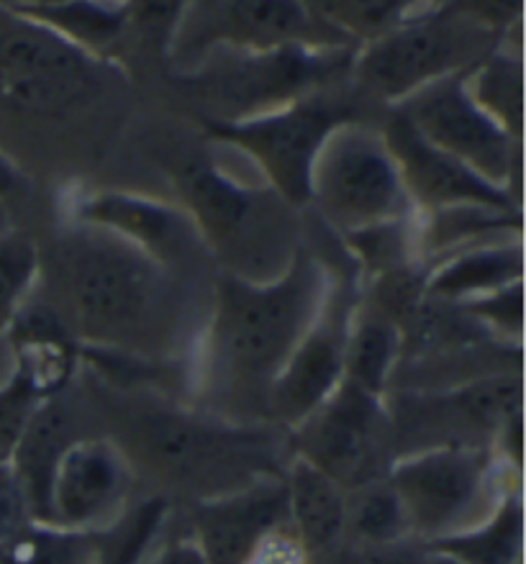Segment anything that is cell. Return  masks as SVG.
<instances>
[{
	"label": "cell",
	"instance_id": "cell-1",
	"mask_svg": "<svg viewBox=\"0 0 526 564\" xmlns=\"http://www.w3.org/2000/svg\"><path fill=\"white\" fill-rule=\"evenodd\" d=\"M90 413L133 475L152 485V496L214 500L249 485L282 477L290 462L288 436L272 426H237L211 413L172 401L144 386L100 380Z\"/></svg>",
	"mask_w": 526,
	"mask_h": 564
},
{
	"label": "cell",
	"instance_id": "cell-2",
	"mask_svg": "<svg viewBox=\"0 0 526 564\" xmlns=\"http://www.w3.org/2000/svg\"><path fill=\"white\" fill-rule=\"evenodd\" d=\"M332 282L324 262L301 247L267 282L224 272L203 339V367L193 375L195 409L237 426H270L267 390L316 324Z\"/></svg>",
	"mask_w": 526,
	"mask_h": 564
},
{
	"label": "cell",
	"instance_id": "cell-3",
	"mask_svg": "<svg viewBox=\"0 0 526 564\" xmlns=\"http://www.w3.org/2000/svg\"><path fill=\"white\" fill-rule=\"evenodd\" d=\"M62 324L90 351L162 365L183 349L185 295L175 272L96 226L69 221L54 241Z\"/></svg>",
	"mask_w": 526,
	"mask_h": 564
},
{
	"label": "cell",
	"instance_id": "cell-4",
	"mask_svg": "<svg viewBox=\"0 0 526 564\" xmlns=\"http://www.w3.org/2000/svg\"><path fill=\"white\" fill-rule=\"evenodd\" d=\"M108 67L98 54L57 31L0 11V116L13 121H65L104 98Z\"/></svg>",
	"mask_w": 526,
	"mask_h": 564
},
{
	"label": "cell",
	"instance_id": "cell-5",
	"mask_svg": "<svg viewBox=\"0 0 526 564\" xmlns=\"http://www.w3.org/2000/svg\"><path fill=\"white\" fill-rule=\"evenodd\" d=\"M388 482L408 536L427 546L481 527L501 500L522 492V469L493 449H431L396 459Z\"/></svg>",
	"mask_w": 526,
	"mask_h": 564
},
{
	"label": "cell",
	"instance_id": "cell-6",
	"mask_svg": "<svg viewBox=\"0 0 526 564\" xmlns=\"http://www.w3.org/2000/svg\"><path fill=\"white\" fill-rule=\"evenodd\" d=\"M491 36L493 26L468 6L423 8L363 46L352 73L359 88L398 106L444 77L473 69L489 57Z\"/></svg>",
	"mask_w": 526,
	"mask_h": 564
},
{
	"label": "cell",
	"instance_id": "cell-7",
	"mask_svg": "<svg viewBox=\"0 0 526 564\" xmlns=\"http://www.w3.org/2000/svg\"><path fill=\"white\" fill-rule=\"evenodd\" d=\"M522 370L447 390H388L383 395L396 459L431 449H493L522 419Z\"/></svg>",
	"mask_w": 526,
	"mask_h": 564
},
{
	"label": "cell",
	"instance_id": "cell-8",
	"mask_svg": "<svg viewBox=\"0 0 526 564\" xmlns=\"http://www.w3.org/2000/svg\"><path fill=\"white\" fill-rule=\"evenodd\" d=\"M334 231L350 234L408 218L414 206L383 134L342 123L319 149L311 172V200Z\"/></svg>",
	"mask_w": 526,
	"mask_h": 564
},
{
	"label": "cell",
	"instance_id": "cell-9",
	"mask_svg": "<svg viewBox=\"0 0 526 564\" xmlns=\"http://www.w3.org/2000/svg\"><path fill=\"white\" fill-rule=\"evenodd\" d=\"M350 121H355L350 106L311 93L253 119L211 121L208 134L245 154L278 198L290 206H309L319 149L336 127Z\"/></svg>",
	"mask_w": 526,
	"mask_h": 564
},
{
	"label": "cell",
	"instance_id": "cell-10",
	"mask_svg": "<svg viewBox=\"0 0 526 564\" xmlns=\"http://www.w3.org/2000/svg\"><path fill=\"white\" fill-rule=\"evenodd\" d=\"M288 446L293 457L309 462L344 492L383 480L396 465L386 403L347 380L309 421L288 434Z\"/></svg>",
	"mask_w": 526,
	"mask_h": 564
},
{
	"label": "cell",
	"instance_id": "cell-11",
	"mask_svg": "<svg viewBox=\"0 0 526 564\" xmlns=\"http://www.w3.org/2000/svg\"><path fill=\"white\" fill-rule=\"evenodd\" d=\"M465 73L450 75L429 88L414 93L398 111L427 144L465 164L485 183L514 193L519 180V141L506 134L483 108L470 98Z\"/></svg>",
	"mask_w": 526,
	"mask_h": 564
},
{
	"label": "cell",
	"instance_id": "cell-12",
	"mask_svg": "<svg viewBox=\"0 0 526 564\" xmlns=\"http://www.w3.org/2000/svg\"><path fill=\"white\" fill-rule=\"evenodd\" d=\"M350 282H332L316 324L286 359L267 390V423L293 434L309 421L344 380V347L355 311Z\"/></svg>",
	"mask_w": 526,
	"mask_h": 564
},
{
	"label": "cell",
	"instance_id": "cell-13",
	"mask_svg": "<svg viewBox=\"0 0 526 564\" xmlns=\"http://www.w3.org/2000/svg\"><path fill=\"white\" fill-rule=\"evenodd\" d=\"M137 488L121 452L104 434L77 438L54 473L44 527L67 534H100L133 506Z\"/></svg>",
	"mask_w": 526,
	"mask_h": 564
},
{
	"label": "cell",
	"instance_id": "cell-14",
	"mask_svg": "<svg viewBox=\"0 0 526 564\" xmlns=\"http://www.w3.org/2000/svg\"><path fill=\"white\" fill-rule=\"evenodd\" d=\"M334 67L336 59L329 57V50L313 46L239 52L218 62V69H206L201 88L229 106V119L218 121H241L311 96L316 93L311 85Z\"/></svg>",
	"mask_w": 526,
	"mask_h": 564
},
{
	"label": "cell",
	"instance_id": "cell-15",
	"mask_svg": "<svg viewBox=\"0 0 526 564\" xmlns=\"http://www.w3.org/2000/svg\"><path fill=\"white\" fill-rule=\"evenodd\" d=\"M383 141L394 156L408 203L423 214L462 206L519 210L512 193L485 183L462 162L427 144L398 111L390 113Z\"/></svg>",
	"mask_w": 526,
	"mask_h": 564
},
{
	"label": "cell",
	"instance_id": "cell-16",
	"mask_svg": "<svg viewBox=\"0 0 526 564\" xmlns=\"http://www.w3.org/2000/svg\"><path fill=\"white\" fill-rule=\"evenodd\" d=\"M183 508L208 564H247L262 539L288 521L282 477Z\"/></svg>",
	"mask_w": 526,
	"mask_h": 564
},
{
	"label": "cell",
	"instance_id": "cell-17",
	"mask_svg": "<svg viewBox=\"0 0 526 564\" xmlns=\"http://www.w3.org/2000/svg\"><path fill=\"white\" fill-rule=\"evenodd\" d=\"M206 21L203 44H229L239 52H270L282 46H313L332 50L340 34L316 8L301 3H272V0H241V3H201ZM342 36V34H340ZM344 39V36H342Z\"/></svg>",
	"mask_w": 526,
	"mask_h": 564
},
{
	"label": "cell",
	"instance_id": "cell-18",
	"mask_svg": "<svg viewBox=\"0 0 526 564\" xmlns=\"http://www.w3.org/2000/svg\"><path fill=\"white\" fill-rule=\"evenodd\" d=\"M69 221L116 234L172 272H178L185 260H191L195 239L201 237L183 208H172L121 191L85 195L83 200H77Z\"/></svg>",
	"mask_w": 526,
	"mask_h": 564
},
{
	"label": "cell",
	"instance_id": "cell-19",
	"mask_svg": "<svg viewBox=\"0 0 526 564\" xmlns=\"http://www.w3.org/2000/svg\"><path fill=\"white\" fill-rule=\"evenodd\" d=\"M88 413V405L75 401L73 395H67V390H62V393H54L39 403L34 416L23 429L19 444H15L13 457L8 462V473L19 485L34 523L44 527L54 473H57L69 446L77 438L98 434L85 423Z\"/></svg>",
	"mask_w": 526,
	"mask_h": 564
},
{
	"label": "cell",
	"instance_id": "cell-20",
	"mask_svg": "<svg viewBox=\"0 0 526 564\" xmlns=\"http://www.w3.org/2000/svg\"><path fill=\"white\" fill-rule=\"evenodd\" d=\"M175 187L185 216L206 245L237 249L239 237L257 226V193L224 172L208 156H191L175 170Z\"/></svg>",
	"mask_w": 526,
	"mask_h": 564
},
{
	"label": "cell",
	"instance_id": "cell-21",
	"mask_svg": "<svg viewBox=\"0 0 526 564\" xmlns=\"http://www.w3.org/2000/svg\"><path fill=\"white\" fill-rule=\"evenodd\" d=\"M288 523L309 560L316 564L344 544L347 492L309 462L290 454L282 473Z\"/></svg>",
	"mask_w": 526,
	"mask_h": 564
},
{
	"label": "cell",
	"instance_id": "cell-22",
	"mask_svg": "<svg viewBox=\"0 0 526 564\" xmlns=\"http://www.w3.org/2000/svg\"><path fill=\"white\" fill-rule=\"evenodd\" d=\"M522 239L485 241L439 262L423 275V290L434 301L462 305L516 285L522 282Z\"/></svg>",
	"mask_w": 526,
	"mask_h": 564
},
{
	"label": "cell",
	"instance_id": "cell-23",
	"mask_svg": "<svg viewBox=\"0 0 526 564\" xmlns=\"http://www.w3.org/2000/svg\"><path fill=\"white\" fill-rule=\"evenodd\" d=\"M398 357V326L375 305L359 301L352 311L347 347H344V380L383 398L388 393Z\"/></svg>",
	"mask_w": 526,
	"mask_h": 564
},
{
	"label": "cell",
	"instance_id": "cell-24",
	"mask_svg": "<svg viewBox=\"0 0 526 564\" xmlns=\"http://www.w3.org/2000/svg\"><path fill=\"white\" fill-rule=\"evenodd\" d=\"M522 544L524 500L522 492H512L481 527L427 544V550L460 564H522Z\"/></svg>",
	"mask_w": 526,
	"mask_h": 564
},
{
	"label": "cell",
	"instance_id": "cell-25",
	"mask_svg": "<svg viewBox=\"0 0 526 564\" xmlns=\"http://www.w3.org/2000/svg\"><path fill=\"white\" fill-rule=\"evenodd\" d=\"M406 539H411L406 513L388 477L347 492L344 544L352 550H375V546L398 544Z\"/></svg>",
	"mask_w": 526,
	"mask_h": 564
},
{
	"label": "cell",
	"instance_id": "cell-26",
	"mask_svg": "<svg viewBox=\"0 0 526 564\" xmlns=\"http://www.w3.org/2000/svg\"><path fill=\"white\" fill-rule=\"evenodd\" d=\"M470 98L483 108L506 134L522 139V67L506 54H489L465 75Z\"/></svg>",
	"mask_w": 526,
	"mask_h": 564
},
{
	"label": "cell",
	"instance_id": "cell-27",
	"mask_svg": "<svg viewBox=\"0 0 526 564\" xmlns=\"http://www.w3.org/2000/svg\"><path fill=\"white\" fill-rule=\"evenodd\" d=\"M170 506V500L147 496L141 503H133L111 529L90 534L96 550L93 564H139L168 519Z\"/></svg>",
	"mask_w": 526,
	"mask_h": 564
},
{
	"label": "cell",
	"instance_id": "cell-28",
	"mask_svg": "<svg viewBox=\"0 0 526 564\" xmlns=\"http://www.w3.org/2000/svg\"><path fill=\"white\" fill-rule=\"evenodd\" d=\"M23 15L34 19L67 42H73L90 54L93 46H104L121 34L124 23H127V8H106L93 3H65V6H34V8H19Z\"/></svg>",
	"mask_w": 526,
	"mask_h": 564
},
{
	"label": "cell",
	"instance_id": "cell-29",
	"mask_svg": "<svg viewBox=\"0 0 526 564\" xmlns=\"http://www.w3.org/2000/svg\"><path fill=\"white\" fill-rule=\"evenodd\" d=\"M39 264L34 241L13 229L0 234V336H8L23 303L34 293Z\"/></svg>",
	"mask_w": 526,
	"mask_h": 564
},
{
	"label": "cell",
	"instance_id": "cell-30",
	"mask_svg": "<svg viewBox=\"0 0 526 564\" xmlns=\"http://www.w3.org/2000/svg\"><path fill=\"white\" fill-rule=\"evenodd\" d=\"M350 254L357 260L359 272L367 278L378 280L388 272L414 268V231L408 218L371 226V229L355 231L344 237Z\"/></svg>",
	"mask_w": 526,
	"mask_h": 564
},
{
	"label": "cell",
	"instance_id": "cell-31",
	"mask_svg": "<svg viewBox=\"0 0 526 564\" xmlns=\"http://www.w3.org/2000/svg\"><path fill=\"white\" fill-rule=\"evenodd\" d=\"M319 15L340 31V34H352L365 39L367 44L375 39L386 36L398 23H404L416 8L400 0H367V3H319Z\"/></svg>",
	"mask_w": 526,
	"mask_h": 564
},
{
	"label": "cell",
	"instance_id": "cell-32",
	"mask_svg": "<svg viewBox=\"0 0 526 564\" xmlns=\"http://www.w3.org/2000/svg\"><path fill=\"white\" fill-rule=\"evenodd\" d=\"M139 564H208L183 506H170L168 519Z\"/></svg>",
	"mask_w": 526,
	"mask_h": 564
},
{
	"label": "cell",
	"instance_id": "cell-33",
	"mask_svg": "<svg viewBox=\"0 0 526 564\" xmlns=\"http://www.w3.org/2000/svg\"><path fill=\"white\" fill-rule=\"evenodd\" d=\"M42 401L44 395H39L19 372L0 388V469L8 467L23 429Z\"/></svg>",
	"mask_w": 526,
	"mask_h": 564
},
{
	"label": "cell",
	"instance_id": "cell-34",
	"mask_svg": "<svg viewBox=\"0 0 526 564\" xmlns=\"http://www.w3.org/2000/svg\"><path fill=\"white\" fill-rule=\"evenodd\" d=\"M462 311L468 313L470 318H475L477 324L489 328V332L508 344V334L514 336L516 344H522V282L516 285H508L504 290H496V293L477 297V301L462 303Z\"/></svg>",
	"mask_w": 526,
	"mask_h": 564
},
{
	"label": "cell",
	"instance_id": "cell-35",
	"mask_svg": "<svg viewBox=\"0 0 526 564\" xmlns=\"http://www.w3.org/2000/svg\"><path fill=\"white\" fill-rule=\"evenodd\" d=\"M247 564H313L309 554L303 552L301 542H298L290 523H280L267 534L260 546H257L253 557Z\"/></svg>",
	"mask_w": 526,
	"mask_h": 564
},
{
	"label": "cell",
	"instance_id": "cell-36",
	"mask_svg": "<svg viewBox=\"0 0 526 564\" xmlns=\"http://www.w3.org/2000/svg\"><path fill=\"white\" fill-rule=\"evenodd\" d=\"M31 523L34 521L29 516L26 500H23L19 485L8 473V467H3L0 469V544L19 536Z\"/></svg>",
	"mask_w": 526,
	"mask_h": 564
},
{
	"label": "cell",
	"instance_id": "cell-37",
	"mask_svg": "<svg viewBox=\"0 0 526 564\" xmlns=\"http://www.w3.org/2000/svg\"><path fill=\"white\" fill-rule=\"evenodd\" d=\"M363 564H431V554L423 544L406 539V542L375 546V550H357Z\"/></svg>",
	"mask_w": 526,
	"mask_h": 564
},
{
	"label": "cell",
	"instance_id": "cell-38",
	"mask_svg": "<svg viewBox=\"0 0 526 564\" xmlns=\"http://www.w3.org/2000/svg\"><path fill=\"white\" fill-rule=\"evenodd\" d=\"M15 187H19V170H15L13 162L0 152V203H3L8 195H13Z\"/></svg>",
	"mask_w": 526,
	"mask_h": 564
},
{
	"label": "cell",
	"instance_id": "cell-39",
	"mask_svg": "<svg viewBox=\"0 0 526 564\" xmlns=\"http://www.w3.org/2000/svg\"><path fill=\"white\" fill-rule=\"evenodd\" d=\"M15 375V351L8 336H0V388L11 382Z\"/></svg>",
	"mask_w": 526,
	"mask_h": 564
},
{
	"label": "cell",
	"instance_id": "cell-40",
	"mask_svg": "<svg viewBox=\"0 0 526 564\" xmlns=\"http://www.w3.org/2000/svg\"><path fill=\"white\" fill-rule=\"evenodd\" d=\"M316 564H363V560H359V552L352 550V546L342 544L340 550H334L332 554H326L324 560H319Z\"/></svg>",
	"mask_w": 526,
	"mask_h": 564
},
{
	"label": "cell",
	"instance_id": "cell-41",
	"mask_svg": "<svg viewBox=\"0 0 526 564\" xmlns=\"http://www.w3.org/2000/svg\"><path fill=\"white\" fill-rule=\"evenodd\" d=\"M8 229H11V221H8V214H6L3 203H0V234L8 231Z\"/></svg>",
	"mask_w": 526,
	"mask_h": 564
}]
</instances>
